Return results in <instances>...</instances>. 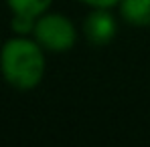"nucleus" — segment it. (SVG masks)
<instances>
[{
	"label": "nucleus",
	"instance_id": "f257e3e1",
	"mask_svg": "<svg viewBox=\"0 0 150 147\" xmlns=\"http://www.w3.org/2000/svg\"><path fill=\"white\" fill-rule=\"evenodd\" d=\"M47 73V50L33 36L14 34L0 47V77L16 91L37 89Z\"/></svg>",
	"mask_w": 150,
	"mask_h": 147
},
{
	"label": "nucleus",
	"instance_id": "f03ea898",
	"mask_svg": "<svg viewBox=\"0 0 150 147\" xmlns=\"http://www.w3.org/2000/svg\"><path fill=\"white\" fill-rule=\"evenodd\" d=\"M33 38L47 50V54H63L73 50L79 38V30L67 14L47 10L37 16Z\"/></svg>",
	"mask_w": 150,
	"mask_h": 147
},
{
	"label": "nucleus",
	"instance_id": "7ed1b4c3",
	"mask_svg": "<svg viewBox=\"0 0 150 147\" xmlns=\"http://www.w3.org/2000/svg\"><path fill=\"white\" fill-rule=\"evenodd\" d=\"M118 18L114 8H89L81 26L85 40L93 47L110 45L118 34Z\"/></svg>",
	"mask_w": 150,
	"mask_h": 147
},
{
	"label": "nucleus",
	"instance_id": "20e7f679",
	"mask_svg": "<svg viewBox=\"0 0 150 147\" xmlns=\"http://www.w3.org/2000/svg\"><path fill=\"white\" fill-rule=\"evenodd\" d=\"M120 20L136 28H150V0H120L116 6Z\"/></svg>",
	"mask_w": 150,
	"mask_h": 147
},
{
	"label": "nucleus",
	"instance_id": "39448f33",
	"mask_svg": "<svg viewBox=\"0 0 150 147\" xmlns=\"http://www.w3.org/2000/svg\"><path fill=\"white\" fill-rule=\"evenodd\" d=\"M6 6L10 8L12 14H23V16L37 18L43 12L51 10L53 0H6Z\"/></svg>",
	"mask_w": 150,
	"mask_h": 147
},
{
	"label": "nucleus",
	"instance_id": "423d86ee",
	"mask_svg": "<svg viewBox=\"0 0 150 147\" xmlns=\"http://www.w3.org/2000/svg\"><path fill=\"white\" fill-rule=\"evenodd\" d=\"M35 20H37V18L23 16V14H12V18H10V30H12V34L33 36V30H35Z\"/></svg>",
	"mask_w": 150,
	"mask_h": 147
},
{
	"label": "nucleus",
	"instance_id": "0eeeda50",
	"mask_svg": "<svg viewBox=\"0 0 150 147\" xmlns=\"http://www.w3.org/2000/svg\"><path fill=\"white\" fill-rule=\"evenodd\" d=\"M77 2L87 8H116L120 4V0H77Z\"/></svg>",
	"mask_w": 150,
	"mask_h": 147
}]
</instances>
